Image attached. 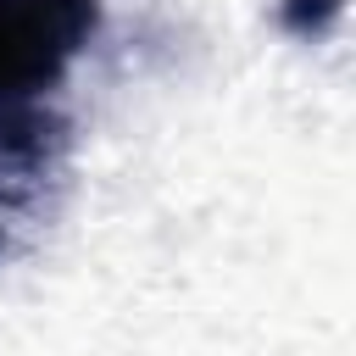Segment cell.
Returning a JSON list of instances; mask_svg holds the SVG:
<instances>
[{
  "label": "cell",
  "mask_w": 356,
  "mask_h": 356,
  "mask_svg": "<svg viewBox=\"0 0 356 356\" xmlns=\"http://www.w3.org/2000/svg\"><path fill=\"white\" fill-rule=\"evenodd\" d=\"M100 33V0H0V117L33 111Z\"/></svg>",
  "instance_id": "obj_1"
},
{
  "label": "cell",
  "mask_w": 356,
  "mask_h": 356,
  "mask_svg": "<svg viewBox=\"0 0 356 356\" xmlns=\"http://www.w3.org/2000/svg\"><path fill=\"white\" fill-rule=\"evenodd\" d=\"M0 245H6V234H0Z\"/></svg>",
  "instance_id": "obj_3"
},
{
  "label": "cell",
  "mask_w": 356,
  "mask_h": 356,
  "mask_svg": "<svg viewBox=\"0 0 356 356\" xmlns=\"http://www.w3.org/2000/svg\"><path fill=\"white\" fill-rule=\"evenodd\" d=\"M345 11V0H278V22L300 39H317L328 33V22Z\"/></svg>",
  "instance_id": "obj_2"
}]
</instances>
